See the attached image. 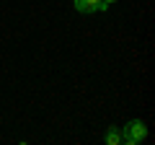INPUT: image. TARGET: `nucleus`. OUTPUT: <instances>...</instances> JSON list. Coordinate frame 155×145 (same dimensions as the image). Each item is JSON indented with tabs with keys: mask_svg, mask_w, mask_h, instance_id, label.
Here are the masks:
<instances>
[{
	"mask_svg": "<svg viewBox=\"0 0 155 145\" xmlns=\"http://www.w3.org/2000/svg\"><path fill=\"white\" fill-rule=\"evenodd\" d=\"M101 3H104V5H106V8H109V5H111V3H116V0H101Z\"/></svg>",
	"mask_w": 155,
	"mask_h": 145,
	"instance_id": "20e7f679",
	"label": "nucleus"
},
{
	"mask_svg": "<svg viewBox=\"0 0 155 145\" xmlns=\"http://www.w3.org/2000/svg\"><path fill=\"white\" fill-rule=\"evenodd\" d=\"M72 8L78 13H96V11H106V5L101 0H72Z\"/></svg>",
	"mask_w": 155,
	"mask_h": 145,
	"instance_id": "f03ea898",
	"label": "nucleus"
},
{
	"mask_svg": "<svg viewBox=\"0 0 155 145\" xmlns=\"http://www.w3.org/2000/svg\"><path fill=\"white\" fill-rule=\"evenodd\" d=\"M122 143V130L119 127H109L106 130V145H119Z\"/></svg>",
	"mask_w": 155,
	"mask_h": 145,
	"instance_id": "7ed1b4c3",
	"label": "nucleus"
},
{
	"mask_svg": "<svg viewBox=\"0 0 155 145\" xmlns=\"http://www.w3.org/2000/svg\"><path fill=\"white\" fill-rule=\"evenodd\" d=\"M145 137H147V124H145L142 119H132V122L122 130V140L127 145H137V143H142Z\"/></svg>",
	"mask_w": 155,
	"mask_h": 145,
	"instance_id": "f257e3e1",
	"label": "nucleus"
}]
</instances>
